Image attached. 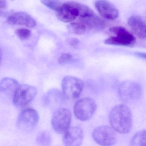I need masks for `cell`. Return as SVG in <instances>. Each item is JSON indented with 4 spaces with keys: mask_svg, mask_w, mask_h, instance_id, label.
I'll use <instances>...</instances> for the list:
<instances>
[{
    "mask_svg": "<svg viewBox=\"0 0 146 146\" xmlns=\"http://www.w3.org/2000/svg\"><path fill=\"white\" fill-rule=\"evenodd\" d=\"M95 6L100 15L106 19L114 20L118 17L119 12L116 7L107 1H97Z\"/></svg>",
    "mask_w": 146,
    "mask_h": 146,
    "instance_id": "7c38bea8",
    "label": "cell"
},
{
    "mask_svg": "<svg viewBox=\"0 0 146 146\" xmlns=\"http://www.w3.org/2000/svg\"><path fill=\"white\" fill-rule=\"evenodd\" d=\"M36 141L40 146H50L52 141V138L50 133L47 131H40L37 134Z\"/></svg>",
    "mask_w": 146,
    "mask_h": 146,
    "instance_id": "e0dca14e",
    "label": "cell"
},
{
    "mask_svg": "<svg viewBox=\"0 0 146 146\" xmlns=\"http://www.w3.org/2000/svg\"><path fill=\"white\" fill-rule=\"evenodd\" d=\"M62 88L64 95L69 99L79 97L83 89L84 82L81 79L72 76H67L63 78Z\"/></svg>",
    "mask_w": 146,
    "mask_h": 146,
    "instance_id": "30bf717a",
    "label": "cell"
},
{
    "mask_svg": "<svg viewBox=\"0 0 146 146\" xmlns=\"http://www.w3.org/2000/svg\"><path fill=\"white\" fill-rule=\"evenodd\" d=\"M109 121L111 127L118 133L127 134L133 125L132 113L129 108L124 104H119L110 111Z\"/></svg>",
    "mask_w": 146,
    "mask_h": 146,
    "instance_id": "6da1fadb",
    "label": "cell"
},
{
    "mask_svg": "<svg viewBox=\"0 0 146 146\" xmlns=\"http://www.w3.org/2000/svg\"><path fill=\"white\" fill-rule=\"evenodd\" d=\"M128 24L138 38H146V23L141 17L137 15L131 16L128 19Z\"/></svg>",
    "mask_w": 146,
    "mask_h": 146,
    "instance_id": "5bb4252c",
    "label": "cell"
},
{
    "mask_svg": "<svg viewBox=\"0 0 146 146\" xmlns=\"http://www.w3.org/2000/svg\"><path fill=\"white\" fill-rule=\"evenodd\" d=\"M141 86L134 82H125L121 84L118 90L119 96L125 102H132L139 100L142 95Z\"/></svg>",
    "mask_w": 146,
    "mask_h": 146,
    "instance_id": "ba28073f",
    "label": "cell"
},
{
    "mask_svg": "<svg viewBox=\"0 0 146 146\" xmlns=\"http://www.w3.org/2000/svg\"><path fill=\"white\" fill-rule=\"evenodd\" d=\"M56 12L58 19L64 23H72L95 14L88 7L75 1L64 3L62 7Z\"/></svg>",
    "mask_w": 146,
    "mask_h": 146,
    "instance_id": "7a4b0ae2",
    "label": "cell"
},
{
    "mask_svg": "<svg viewBox=\"0 0 146 146\" xmlns=\"http://www.w3.org/2000/svg\"><path fill=\"white\" fill-rule=\"evenodd\" d=\"M71 120L72 114L70 110L66 108H60L54 112L51 123L54 131L62 134L64 133L70 128Z\"/></svg>",
    "mask_w": 146,
    "mask_h": 146,
    "instance_id": "9c48e42d",
    "label": "cell"
},
{
    "mask_svg": "<svg viewBox=\"0 0 146 146\" xmlns=\"http://www.w3.org/2000/svg\"><path fill=\"white\" fill-rule=\"evenodd\" d=\"M97 109L96 102L92 98H84L78 101L74 106L76 117L82 121H87L94 115Z\"/></svg>",
    "mask_w": 146,
    "mask_h": 146,
    "instance_id": "277c9868",
    "label": "cell"
},
{
    "mask_svg": "<svg viewBox=\"0 0 146 146\" xmlns=\"http://www.w3.org/2000/svg\"><path fill=\"white\" fill-rule=\"evenodd\" d=\"M20 86L18 82L13 78H3L0 84L1 92L7 96L13 98L15 92Z\"/></svg>",
    "mask_w": 146,
    "mask_h": 146,
    "instance_id": "9a60e30c",
    "label": "cell"
},
{
    "mask_svg": "<svg viewBox=\"0 0 146 146\" xmlns=\"http://www.w3.org/2000/svg\"><path fill=\"white\" fill-rule=\"evenodd\" d=\"M83 131L79 126L70 127L64 133L63 142L65 146H81L83 141Z\"/></svg>",
    "mask_w": 146,
    "mask_h": 146,
    "instance_id": "8fae6325",
    "label": "cell"
},
{
    "mask_svg": "<svg viewBox=\"0 0 146 146\" xmlns=\"http://www.w3.org/2000/svg\"><path fill=\"white\" fill-rule=\"evenodd\" d=\"M9 23L15 25H23L32 28L36 25L35 20L31 15L23 12H18L10 14L7 18Z\"/></svg>",
    "mask_w": 146,
    "mask_h": 146,
    "instance_id": "4fadbf2b",
    "label": "cell"
},
{
    "mask_svg": "<svg viewBox=\"0 0 146 146\" xmlns=\"http://www.w3.org/2000/svg\"><path fill=\"white\" fill-rule=\"evenodd\" d=\"M130 146H146V130H142L135 133L131 138Z\"/></svg>",
    "mask_w": 146,
    "mask_h": 146,
    "instance_id": "2e32d148",
    "label": "cell"
},
{
    "mask_svg": "<svg viewBox=\"0 0 146 146\" xmlns=\"http://www.w3.org/2000/svg\"><path fill=\"white\" fill-rule=\"evenodd\" d=\"M79 41L77 39L73 38V39H71L69 41V43L71 46L73 47H76L78 46L79 43Z\"/></svg>",
    "mask_w": 146,
    "mask_h": 146,
    "instance_id": "7402d4cb",
    "label": "cell"
},
{
    "mask_svg": "<svg viewBox=\"0 0 146 146\" xmlns=\"http://www.w3.org/2000/svg\"><path fill=\"white\" fill-rule=\"evenodd\" d=\"M137 56H138L140 58H143L146 59V53L144 52H136L135 53Z\"/></svg>",
    "mask_w": 146,
    "mask_h": 146,
    "instance_id": "cb8c5ba5",
    "label": "cell"
},
{
    "mask_svg": "<svg viewBox=\"0 0 146 146\" xmlns=\"http://www.w3.org/2000/svg\"><path fill=\"white\" fill-rule=\"evenodd\" d=\"M41 2L42 4L47 7L48 8L52 9L56 11H58L63 6L64 2L59 1H49V0H44Z\"/></svg>",
    "mask_w": 146,
    "mask_h": 146,
    "instance_id": "d6986e66",
    "label": "cell"
},
{
    "mask_svg": "<svg viewBox=\"0 0 146 146\" xmlns=\"http://www.w3.org/2000/svg\"><path fill=\"white\" fill-rule=\"evenodd\" d=\"M110 36L105 41L108 45L132 47L136 42V38L126 29L122 26H114L109 29Z\"/></svg>",
    "mask_w": 146,
    "mask_h": 146,
    "instance_id": "3957f363",
    "label": "cell"
},
{
    "mask_svg": "<svg viewBox=\"0 0 146 146\" xmlns=\"http://www.w3.org/2000/svg\"><path fill=\"white\" fill-rule=\"evenodd\" d=\"M116 131L111 126L102 125L95 128L92 137L96 143L101 146H112L117 139Z\"/></svg>",
    "mask_w": 146,
    "mask_h": 146,
    "instance_id": "8992f818",
    "label": "cell"
},
{
    "mask_svg": "<svg viewBox=\"0 0 146 146\" xmlns=\"http://www.w3.org/2000/svg\"><path fill=\"white\" fill-rule=\"evenodd\" d=\"M40 117L38 112L32 108L22 110L17 119V125L19 129L25 132L32 131L39 123Z\"/></svg>",
    "mask_w": 146,
    "mask_h": 146,
    "instance_id": "5b68a950",
    "label": "cell"
},
{
    "mask_svg": "<svg viewBox=\"0 0 146 146\" xmlns=\"http://www.w3.org/2000/svg\"><path fill=\"white\" fill-rule=\"evenodd\" d=\"M36 87L28 84L20 85L15 92L12 102L17 107L22 108L29 105L37 94Z\"/></svg>",
    "mask_w": 146,
    "mask_h": 146,
    "instance_id": "52a82bcc",
    "label": "cell"
},
{
    "mask_svg": "<svg viewBox=\"0 0 146 146\" xmlns=\"http://www.w3.org/2000/svg\"><path fill=\"white\" fill-rule=\"evenodd\" d=\"M73 59L71 54L69 53H64L61 54L59 58V62L60 64H64L72 61Z\"/></svg>",
    "mask_w": 146,
    "mask_h": 146,
    "instance_id": "44dd1931",
    "label": "cell"
},
{
    "mask_svg": "<svg viewBox=\"0 0 146 146\" xmlns=\"http://www.w3.org/2000/svg\"><path fill=\"white\" fill-rule=\"evenodd\" d=\"M7 7V2L5 1H2L1 0L0 1V8L1 11L3 9H5Z\"/></svg>",
    "mask_w": 146,
    "mask_h": 146,
    "instance_id": "603a6c76",
    "label": "cell"
},
{
    "mask_svg": "<svg viewBox=\"0 0 146 146\" xmlns=\"http://www.w3.org/2000/svg\"><path fill=\"white\" fill-rule=\"evenodd\" d=\"M69 29L71 31L77 35H82L88 32L85 25L78 20L71 23Z\"/></svg>",
    "mask_w": 146,
    "mask_h": 146,
    "instance_id": "ac0fdd59",
    "label": "cell"
},
{
    "mask_svg": "<svg viewBox=\"0 0 146 146\" xmlns=\"http://www.w3.org/2000/svg\"><path fill=\"white\" fill-rule=\"evenodd\" d=\"M16 35L17 36L22 40H27L31 36V31L30 30L25 28H21L16 30Z\"/></svg>",
    "mask_w": 146,
    "mask_h": 146,
    "instance_id": "ffe728a7",
    "label": "cell"
}]
</instances>
